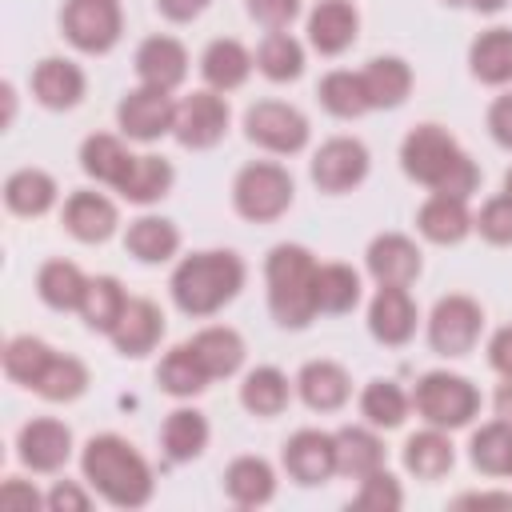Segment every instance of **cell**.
I'll return each instance as SVG.
<instances>
[{
  "label": "cell",
  "mask_w": 512,
  "mask_h": 512,
  "mask_svg": "<svg viewBox=\"0 0 512 512\" xmlns=\"http://www.w3.org/2000/svg\"><path fill=\"white\" fill-rule=\"evenodd\" d=\"M400 164L416 184H424V188H432L440 196L468 200L476 192V184H480V172H476L472 156L436 124H416L404 136Z\"/></svg>",
  "instance_id": "6da1fadb"
},
{
  "label": "cell",
  "mask_w": 512,
  "mask_h": 512,
  "mask_svg": "<svg viewBox=\"0 0 512 512\" xmlns=\"http://www.w3.org/2000/svg\"><path fill=\"white\" fill-rule=\"evenodd\" d=\"M84 480L116 508H140L152 496V468L124 436H92L80 456Z\"/></svg>",
  "instance_id": "7a4b0ae2"
},
{
  "label": "cell",
  "mask_w": 512,
  "mask_h": 512,
  "mask_svg": "<svg viewBox=\"0 0 512 512\" xmlns=\"http://www.w3.org/2000/svg\"><path fill=\"white\" fill-rule=\"evenodd\" d=\"M244 288V260L236 252H192L172 272V300L188 316L220 312Z\"/></svg>",
  "instance_id": "3957f363"
},
{
  "label": "cell",
  "mask_w": 512,
  "mask_h": 512,
  "mask_svg": "<svg viewBox=\"0 0 512 512\" xmlns=\"http://www.w3.org/2000/svg\"><path fill=\"white\" fill-rule=\"evenodd\" d=\"M316 260L300 244H276L264 264L268 308L280 328H304L316 316Z\"/></svg>",
  "instance_id": "277c9868"
},
{
  "label": "cell",
  "mask_w": 512,
  "mask_h": 512,
  "mask_svg": "<svg viewBox=\"0 0 512 512\" xmlns=\"http://www.w3.org/2000/svg\"><path fill=\"white\" fill-rule=\"evenodd\" d=\"M232 204L252 224L280 220L288 212V204H292V176L280 164L256 160V164L240 168V176L232 184Z\"/></svg>",
  "instance_id": "5b68a950"
},
{
  "label": "cell",
  "mask_w": 512,
  "mask_h": 512,
  "mask_svg": "<svg viewBox=\"0 0 512 512\" xmlns=\"http://www.w3.org/2000/svg\"><path fill=\"white\" fill-rule=\"evenodd\" d=\"M412 404L432 428H464L480 408V392L456 372H428L420 376Z\"/></svg>",
  "instance_id": "8992f818"
},
{
  "label": "cell",
  "mask_w": 512,
  "mask_h": 512,
  "mask_svg": "<svg viewBox=\"0 0 512 512\" xmlns=\"http://www.w3.org/2000/svg\"><path fill=\"white\" fill-rule=\"evenodd\" d=\"M244 132L252 144L268 148V152H280V156H292L308 144V120L292 108V104H280V100H260L244 112Z\"/></svg>",
  "instance_id": "52a82bcc"
},
{
  "label": "cell",
  "mask_w": 512,
  "mask_h": 512,
  "mask_svg": "<svg viewBox=\"0 0 512 512\" xmlns=\"http://www.w3.org/2000/svg\"><path fill=\"white\" fill-rule=\"evenodd\" d=\"M480 324H484V312L472 296H444L432 308L428 344L440 356H464V352H472V344L480 336Z\"/></svg>",
  "instance_id": "ba28073f"
},
{
  "label": "cell",
  "mask_w": 512,
  "mask_h": 512,
  "mask_svg": "<svg viewBox=\"0 0 512 512\" xmlns=\"http://www.w3.org/2000/svg\"><path fill=\"white\" fill-rule=\"evenodd\" d=\"M60 20H64V36L80 52H108L124 28L116 0H68Z\"/></svg>",
  "instance_id": "9c48e42d"
},
{
  "label": "cell",
  "mask_w": 512,
  "mask_h": 512,
  "mask_svg": "<svg viewBox=\"0 0 512 512\" xmlns=\"http://www.w3.org/2000/svg\"><path fill=\"white\" fill-rule=\"evenodd\" d=\"M116 120H120V132L132 136V140H160L164 132H172L176 124V104L164 88H132L120 108H116Z\"/></svg>",
  "instance_id": "30bf717a"
},
{
  "label": "cell",
  "mask_w": 512,
  "mask_h": 512,
  "mask_svg": "<svg viewBox=\"0 0 512 512\" xmlns=\"http://www.w3.org/2000/svg\"><path fill=\"white\" fill-rule=\"evenodd\" d=\"M228 128V104L216 92H192L176 104V140L184 148H212Z\"/></svg>",
  "instance_id": "8fae6325"
},
{
  "label": "cell",
  "mask_w": 512,
  "mask_h": 512,
  "mask_svg": "<svg viewBox=\"0 0 512 512\" xmlns=\"http://www.w3.org/2000/svg\"><path fill=\"white\" fill-rule=\"evenodd\" d=\"M364 176H368V148L360 140L336 136L320 144V152L312 156V180L320 192H348Z\"/></svg>",
  "instance_id": "7c38bea8"
},
{
  "label": "cell",
  "mask_w": 512,
  "mask_h": 512,
  "mask_svg": "<svg viewBox=\"0 0 512 512\" xmlns=\"http://www.w3.org/2000/svg\"><path fill=\"white\" fill-rule=\"evenodd\" d=\"M284 468L296 484H324L336 472V436L320 428H300L284 444Z\"/></svg>",
  "instance_id": "4fadbf2b"
},
{
  "label": "cell",
  "mask_w": 512,
  "mask_h": 512,
  "mask_svg": "<svg viewBox=\"0 0 512 512\" xmlns=\"http://www.w3.org/2000/svg\"><path fill=\"white\" fill-rule=\"evenodd\" d=\"M368 332L380 344H408L416 332V304L400 284H380V292L372 296L368 308Z\"/></svg>",
  "instance_id": "5bb4252c"
},
{
  "label": "cell",
  "mask_w": 512,
  "mask_h": 512,
  "mask_svg": "<svg viewBox=\"0 0 512 512\" xmlns=\"http://www.w3.org/2000/svg\"><path fill=\"white\" fill-rule=\"evenodd\" d=\"M368 272L376 276V284L408 288L420 276V248L400 232H384L368 244Z\"/></svg>",
  "instance_id": "9a60e30c"
},
{
  "label": "cell",
  "mask_w": 512,
  "mask_h": 512,
  "mask_svg": "<svg viewBox=\"0 0 512 512\" xmlns=\"http://www.w3.org/2000/svg\"><path fill=\"white\" fill-rule=\"evenodd\" d=\"M16 448H20V460L32 472H56L68 460V452H72V432L60 420L40 416V420L20 428V444Z\"/></svg>",
  "instance_id": "2e32d148"
},
{
  "label": "cell",
  "mask_w": 512,
  "mask_h": 512,
  "mask_svg": "<svg viewBox=\"0 0 512 512\" xmlns=\"http://www.w3.org/2000/svg\"><path fill=\"white\" fill-rule=\"evenodd\" d=\"M356 28H360V16L352 0H320L308 16V40L324 56H340L356 40Z\"/></svg>",
  "instance_id": "e0dca14e"
},
{
  "label": "cell",
  "mask_w": 512,
  "mask_h": 512,
  "mask_svg": "<svg viewBox=\"0 0 512 512\" xmlns=\"http://www.w3.org/2000/svg\"><path fill=\"white\" fill-rule=\"evenodd\" d=\"M188 72V52L180 40L172 36H148L140 48H136V76L152 88H164L172 92Z\"/></svg>",
  "instance_id": "ac0fdd59"
},
{
  "label": "cell",
  "mask_w": 512,
  "mask_h": 512,
  "mask_svg": "<svg viewBox=\"0 0 512 512\" xmlns=\"http://www.w3.org/2000/svg\"><path fill=\"white\" fill-rule=\"evenodd\" d=\"M120 356H144L160 344L164 336V312L152 300H128L124 316L116 320V328L108 332Z\"/></svg>",
  "instance_id": "d6986e66"
},
{
  "label": "cell",
  "mask_w": 512,
  "mask_h": 512,
  "mask_svg": "<svg viewBox=\"0 0 512 512\" xmlns=\"http://www.w3.org/2000/svg\"><path fill=\"white\" fill-rule=\"evenodd\" d=\"M64 228L84 244H100L116 232V204L100 192H72L64 204Z\"/></svg>",
  "instance_id": "ffe728a7"
},
{
  "label": "cell",
  "mask_w": 512,
  "mask_h": 512,
  "mask_svg": "<svg viewBox=\"0 0 512 512\" xmlns=\"http://www.w3.org/2000/svg\"><path fill=\"white\" fill-rule=\"evenodd\" d=\"M296 388H300V400L312 408V412H336L348 392H352V380L340 364L332 360H308L296 376Z\"/></svg>",
  "instance_id": "44dd1931"
},
{
  "label": "cell",
  "mask_w": 512,
  "mask_h": 512,
  "mask_svg": "<svg viewBox=\"0 0 512 512\" xmlns=\"http://www.w3.org/2000/svg\"><path fill=\"white\" fill-rule=\"evenodd\" d=\"M32 92L44 108H76L80 96H84V72L72 60L48 56L32 72Z\"/></svg>",
  "instance_id": "7402d4cb"
},
{
  "label": "cell",
  "mask_w": 512,
  "mask_h": 512,
  "mask_svg": "<svg viewBox=\"0 0 512 512\" xmlns=\"http://www.w3.org/2000/svg\"><path fill=\"white\" fill-rule=\"evenodd\" d=\"M360 80H364L368 108H396V104H404V96L412 88V68L400 56H376L360 72Z\"/></svg>",
  "instance_id": "603a6c76"
},
{
  "label": "cell",
  "mask_w": 512,
  "mask_h": 512,
  "mask_svg": "<svg viewBox=\"0 0 512 512\" xmlns=\"http://www.w3.org/2000/svg\"><path fill=\"white\" fill-rule=\"evenodd\" d=\"M416 228L432 240V244H460L464 236H468V228H472V216H468V208H464V200H456V196H432V200H424L420 204V212H416Z\"/></svg>",
  "instance_id": "cb8c5ba5"
},
{
  "label": "cell",
  "mask_w": 512,
  "mask_h": 512,
  "mask_svg": "<svg viewBox=\"0 0 512 512\" xmlns=\"http://www.w3.org/2000/svg\"><path fill=\"white\" fill-rule=\"evenodd\" d=\"M188 348L196 352L200 368L208 372V380H220V376H232L240 364H244V340L240 332L232 328H204L188 340Z\"/></svg>",
  "instance_id": "d4e9b609"
},
{
  "label": "cell",
  "mask_w": 512,
  "mask_h": 512,
  "mask_svg": "<svg viewBox=\"0 0 512 512\" xmlns=\"http://www.w3.org/2000/svg\"><path fill=\"white\" fill-rule=\"evenodd\" d=\"M200 72L216 92H232V88H240L248 80L252 56H248V48L240 40H212L204 48V56H200Z\"/></svg>",
  "instance_id": "484cf974"
},
{
  "label": "cell",
  "mask_w": 512,
  "mask_h": 512,
  "mask_svg": "<svg viewBox=\"0 0 512 512\" xmlns=\"http://www.w3.org/2000/svg\"><path fill=\"white\" fill-rule=\"evenodd\" d=\"M132 160H136V156H132L116 136H108V132H96V136H88V140L80 144V168H84L92 180L112 184V188L124 184Z\"/></svg>",
  "instance_id": "4316f807"
},
{
  "label": "cell",
  "mask_w": 512,
  "mask_h": 512,
  "mask_svg": "<svg viewBox=\"0 0 512 512\" xmlns=\"http://www.w3.org/2000/svg\"><path fill=\"white\" fill-rule=\"evenodd\" d=\"M224 492H228V500H236V504H244V508H256V504H268V500H272L276 476H272L268 460H260V456H240V460H232L228 472H224Z\"/></svg>",
  "instance_id": "83f0119b"
},
{
  "label": "cell",
  "mask_w": 512,
  "mask_h": 512,
  "mask_svg": "<svg viewBox=\"0 0 512 512\" xmlns=\"http://www.w3.org/2000/svg\"><path fill=\"white\" fill-rule=\"evenodd\" d=\"M124 248H128L136 260H144V264H160V260L176 256L180 232H176V224L164 220V216H140V220L128 224Z\"/></svg>",
  "instance_id": "f1b7e54d"
},
{
  "label": "cell",
  "mask_w": 512,
  "mask_h": 512,
  "mask_svg": "<svg viewBox=\"0 0 512 512\" xmlns=\"http://www.w3.org/2000/svg\"><path fill=\"white\" fill-rule=\"evenodd\" d=\"M472 76L484 84H508L512 80V28H488L472 40L468 52Z\"/></svg>",
  "instance_id": "f546056e"
},
{
  "label": "cell",
  "mask_w": 512,
  "mask_h": 512,
  "mask_svg": "<svg viewBox=\"0 0 512 512\" xmlns=\"http://www.w3.org/2000/svg\"><path fill=\"white\" fill-rule=\"evenodd\" d=\"M376 468H384V444L368 428H340L336 432V472L364 480Z\"/></svg>",
  "instance_id": "4dcf8cb0"
},
{
  "label": "cell",
  "mask_w": 512,
  "mask_h": 512,
  "mask_svg": "<svg viewBox=\"0 0 512 512\" xmlns=\"http://www.w3.org/2000/svg\"><path fill=\"white\" fill-rule=\"evenodd\" d=\"M52 200H56V180L40 168H20L4 184V204L16 216H44L52 208Z\"/></svg>",
  "instance_id": "1f68e13d"
},
{
  "label": "cell",
  "mask_w": 512,
  "mask_h": 512,
  "mask_svg": "<svg viewBox=\"0 0 512 512\" xmlns=\"http://www.w3.org/2000/svg\"><path fill=\"white\" fill-rule=\"evenodd\" d=\"M456 452L448 444V436L440 428H428V432H416L408 436L404 444V468L416 476V480H440L448 468H452Z\"/></svg>",
  "instance_id": "d6a6232c"
},
{
  "label": "cell",
  "mask_w": 512,
  "mask_h": 512,
  "mask_svg": "<svg viewBox=\"0 0 512 512\" xmlns=\"http://www.w3.org/2000/svg\"><path fill=\"white\" fill-rule=\"evenodd\" d=\"M36 292H40V300L48 308L68 312V308H80V300L88 292V280L72 260H48L40 268V276H36Z\"/></svg>",
  "instance_id": "836d02e7"
},
{
  "label": "cell",
  "mask_w": 512,
  "mask_h": 512,
  "mask_svg": "<svg viewBox=\"0 0 512 512\" xmlns=\"http://www.w3.org/2000/svg\"><path fill=\"white\" fill-rule=\"evenodd\" d=\"M124 308H128V296H124V288H120L116 276H96V280H88V292H84V300H80V316H84V324H88L92 332H112L116 320L124 316Z\"/></svg>",
  "instance_id": "e575fe53"
},
{
  "label": "cell",
  "mask_w": 512,
  "mask_h": 512,
  "mask_svg": "<svg viewBox=\"0 0 512 512\" xmlns=\"http://www.w3.org/2000/svg\"><path fill=\"white\" fill-rule=\"evenodd\" d=\"M240 404L252 416H280L288 408V376L280 368H252L240 384Z\"/></svg>",
  "instance_id": "d590c367"
},
{
  "label": "cell",
  "mask_w": 512,
  "mask_h": 512,
  "mask_svg": "<svg viewBox=\"0 0 512 512\" xmlns=\"http://www.w3.org/2000/svg\"><path fill=\"white\" fill-rule=\"evenodd\" d=\"M160 440H164V452L172 460H196L204 452V444H208V420H204V412H196V408L168 412Z\"/></svg>",
  "instance_id": "8d00e7d4"
},
{
  "label": "cell",
  "mask_w": 512,
  "mask_h": 512,
  "mask_svg": "<svg viewBox=\"0 0 512 512\" xmlns=\"http://www.w3.org/2000/svg\"><path fill=\"white\" fill-rule=\"evenodd\" d=\"M168 188H172V164L164 156H136L124 184H120V196L132 200V204H152Z\"/></svg>",
  "instance_id": "74e56055"
},
{
  "label": "cell",
  "mask_w": 512,
  "mask_h": 512,
  "mask_svg": "<svg viewBox=\"0 0 512 512\" xmlns=\"http://www.w3.org/2000/svg\"><path fill=\"white\" fill-rule=\"evenodd\" d=\"M360 300V276L348 264L316 268V312H348Z\"/></svg>",
  "instance_id": "f35d334b"
},
{
  "label": "cell",
  "mask_w": 512,
  "mask_h": 512,
  "mask_svg": "<svg viewBox=\"0 0 512 512\" xmlns=\"http://www.w3.org/2000/svg\"><path fill=\"white\" fill-rule=\"evenodd\" d=\"M256 64H260V72L268 76V80H296L300 72H304V48L288 36V32H268L264 40H260V48H256Z\"/></svg>",
  "instance_id": "ab89813d"
},
{
  "label": "cell",
  "mask_w": 512,
  "mask_h": 512,
  "mask_svg": "<svg viewBox=\"0 0 512 512\" xmlns=\"http://www.w3.org/2000/svg\"><path fill=\"white\" fill-rule=\"evenodd\" d=\"M316 96H320V104H324L332 116H340V120H352V116L368 112V96H364L360 72H344V68H340V72H328V76L320 80Z\"/></svg>",
  "instance_id": "60d3db41"
},
{
  "label": "cell",
  "mask_w": 512,
  "mask_h": 512,
  "mask_svg": "<svg viewBox=\"0 0 512 512\" xmlns=\"http://www.w3.org/2000/svg\"><path fill=\"white\" fill-rule=\"evenodd\" d=\"M472 464L488 476L512 472V424L508 420H492L472 436Z\"/></svg>",
  "instance_id": "b9f144b4"
},
{
  "label": "cell",
  "mask_w": 512,
  "mask_h": 512,
  "mask_svg": "<svg viewBox=\"0 0 512 512\" xmlns=\"http://www.w3.org/2000/svg\"><path fill=\"white\" fill-rule=\"evenodd\" d=\"M156 380H160V388L172 392V396H196V392H204L208 372L200 368L196 352H192L188 344H180V348H172V352L160 360Z\"/></svg>",
  "instance_id": "7bdbcfd3"
},
{
  "label": "cell",
  "mask_w": 512,
  "mask_h": 512,
  "mask_svg": "<svg viewBox=\"0 0 512 512\" xmlns=\"http://www.w3.org/2000/svg\"><path fill=\"white\" fill-rule=\"evenodd\" d=\"M52 356H56V352H52L44 340H36V336H16V340H8V348H4V372H8L16 384L36 388V380L44 376V368H48Z\"/></svg>",
  "instance_id": "ee69618b"
},
{
  "label": "cell",
  "mask_w": 512,
  "mask_h": 512,
  "mask_svg": "<svg viewBox=\"0 0 512 512\" xmlns=\"http://www.w3.org/2000/svg\"><path fill=\"white\" fill-rule=\"evenodd\" d=\"M88 388V368L76 360V356H52L44 376L36 380V392L52 404H64V400H76L80 392Z\"/></svg>",
  "instance_id": "f6af8a7d"
},
{
  "label": "cell",
  "mask_w": 512,
  "mask_h": 512,
  "mask_svg": "<svg viewBox=\"0 0 512 512\" xmlns=\"http://www.w3.org/2000/svg\"><path fill=\"white\" fill-rule=\"evenodd\" d=\"M360 412L368 416V424L376 428H400L408 416V396L400 392V384L392 380H372L360 396Z\"/></svg>",
  "instance_id": "bcb514c9"
},
{
  "label": "cell",
  "mask_w": 512,
  "mask_h": 512,
  "mask_svg": "<svg viewBox=\"0 0 512 512\" xmlns=\"http://www.w3.org/2000/svg\"><path fill=\"white\" fill-rule=\"evenodd\" d=\"M404 504V492L396 484V476H388L384 468H376L372 476L360 480V492H356V508H368V512H396Z\"/></svg>",
  "instance_id": "7dc6e473"
},
{
  "label": "cell",
  "mask_w": 512,
  "mask_h": 512,
  "mask_svg": "<svg viewBox=\"0 0 512 512\" xmlns=\"http://www.w3.org/2000/svg\"><path fill=\"white\" fill-rule=\"evenodd\" d=\"M472 228H480V236L488 244H512V200L496 196L480 208V216L472 220Z\"/></svg>",
  "instance_id": "c3c4849f"
},
{
  "label": "cell",
  "mask_w": 512,
  "mask_h": 512,
  "mask_svg": "<svg viewBox=\"0 0 512 512\" xmlns=\"http://www.w3.org/2000/svg\"><path fill=\"white\" fill-rule=\"evenodd\" d=\"M300 12V0H248V16L264 28H288Z\"/></svg>",
  "instance_id": "681fc988"
},
{
  "label": "cell",
  "mask_w": 512,
  "mask_h": 512,
  "mask_svg": "<svg viewBox=\"0 0 512 512\" xmlns=\"http://www.w3.org/2000/svg\"><path fill=\"white\" fill-rule=\"evenodd\" d=\"M488 128H492L496 144L512 148V92H504V96L492 100V108H488Z\"/></svg>",
  "instance_id": "f907efd6"
},
{
  "label": "cell",
  "mask_w": 512,
  "mask_h": 512,
  "mask_svg": "<svg viewBox=\"0 0 512 512\" xmlns=\"http://www.w3.org/2000/svg\"><path fill=\"white\" fill-rule=\"evenodd\" d=\"M48 508L52 512H88V496L76 484H56L48 492Z\"/></svg>",
  "instance_id": "816d5d0a"
},
{
  "label": "cell",
  "mask_w": 512,
  "mask_h": 512,
  "mask_svg": "<svg viewBox=\"0 0 512 512\" xmlns=\"http://www.w3.org/2000/svg\"><path fill=\"white\" fill-rule=\"evenodd\" d=\"M488 360H492V368H496L500 376L512 380V324L500 328V332L492 336V344H488Z\"/></svg>",
  "instance_id": "f5cc1de1"
},
{
  "label": "cell",
  "mask_w": 512,
  "mask_h": 512,
  "mask_svg": "<svg viewBox=\"0 0 512 512\" xmlns=\"http://www.w3.org/2000/svg\"><path fill=\"white\" fill-rule=\"evenodd\" d=\"M0 504L4 508H36L40 504V496H36V488H28L24 480H4V488H0Z\"/></svg>",
  "instance_id": "db71d44e"
},
{
  "label": "cell",
  "mask_w": 512,
  "mask_h": 512,
  "mask_svg": "<svg viewBox=\"0 0 512 512\" xmlns=\"http://www.w3.org/2000/svg\"><path fill=\"white\" fill-rule=\"evenodd\" d=\"M456 508H508L512 512V492H472V496H460Z\"/></svg>",
  "instance_id": "11a10c76"
},
{
  "label": "cell",
  "mask_w": 512,
  "mask_h": 512,
  "mask_svg": "<svg viewBox=\"0 0 512 512\" xmlns=\"http://www.w3.org/2000/svg\"><path fill=\"white\" fill-rule=\"evenodd\" d=\"M156 8L168 16V20H192L208 8V0H156Z\"/></svg>",
  "instance_id": "9f6ffc18"
},
{
  "label": "cell",
  "mask_w": 512,
  "mask_h": 512,
  "mask_svg": "<svg viewBox=\"0 0 512 512\" xmlns=\"http://www.w3.org/2000/svg\"><path fill=\"white\" fill-rule=\"evenodd\" d=\"M496 416L512 424V380H508V384H500V392H496Z\"/></svg>",
  "instance_id": "6f0895ef"
},
{
  "label": "cell",
  "mask_w": 512,
  "mask_h": 512,
  "mask_svg": "<svg viewBox=\"0 0 512 512\" xmlns=\"http://www.w3.org/2000/svg\"><path fill=\"white\" fill-rule=\"evenodd\" d=\"M508 0H472V8H480V12H500Z\"/></svg>",
  "instance_id": "680465c9"
},
{
  "label": "cell",
  "mask_w": 512,
  "mask_h": 512,
  "mask_svg": "<svg viewBox=\"0 0 512 512\" xmlns=\"http://www.w3.org/2000/svg\"><path fill=\"white\" fill-rule=\"evenodd\" d=\"M504 196H508V200H512V172H508V176H504Z\"/></svg>",
  "instance_id": "91938a15"
},
{
  "label": "cell",
  "mask_w": 512,
  "mask_h": 512,
  "mask_svg": "<svg viewBox=\"0 0 512 512\" xmlns=\"http://www.w3.org/2000/svg\"><path fill=\"white\" fill-rule=\"evenodd\" d=\"M444 4H452V8H460V4H472V0H444Z\"/></svg>",
  "instance_id": "94428289"
}]
</instances>
